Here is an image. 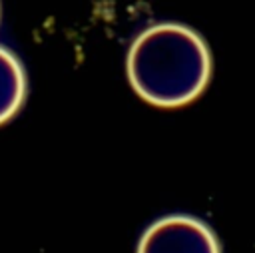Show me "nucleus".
<instances>
[{
    "label": "nucleus",
    "instance_id": "obj_1",
    "mask_svg": "<svg viewBox=\"0 0 255 253\" xmlns=\"http://www.w3.org/2000/svg\"><path fill=\"white\" fill-rule=\"evenodd\" d=\"M133 92L157 108L193 102L211 78L207 42L189 26L163 22L135 36L126 60Z\"/></svg>",
    "mask_w": 255,
    "mask_h": 253
},
{
    "label": "nucleus",
    "instance_id": "obj_2",
    "mask_svg": "<svg viewBox=\"0 0 255 253\" xmlns=\"http://www.w3.org/2000/svg\"><path fill=\"white\" fill-rule=\"evenodd\" d=\"M137 253H221V247L215 233L201 219L167 215L143 231Z\"/></svg>",
    "mask_w": 255,
    "mask_h": 253
},
{
    "label": "nucleus",
    "instance_id": "obj_3",
    "mask_svg": "<svg viewBox=\"0 0 255 253\" xmlns=\"http://www.w3.org/2000/svg\"><path fill=\"white\" fill-rule=\"evenodd\" d=\"M26 72L22 62L8 48L0 46V126L8 122L24 104Z\"/></svg>",
    "mask_w": 255,
    "mask_h": 253
}]
</instances>
